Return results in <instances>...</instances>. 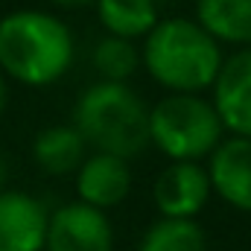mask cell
I'll use <instances>...</instances> for the list:
<instances>
[{
  "instance_id": "obj_1",
  "label": "cell",
  "mask_w": 251,
  "mask_h": 251,
  "mask_svg": "<svg viewBox=\"0 0 251 251\" xmlns=\"http://www.w3.org/2000/svg\"><path fill=\"white\" fill-rule=\"evenodd\" d=\"M219 41L193 18L158 21L140 47V64L170 94H201L222 67Z\"/></svg>"
},
{
  "instance_id": "obj_2",
  "label": "cell",
  "mask_w": 251,
  "mask_h": 251,
  "mask_svg": "<svg viewBox=\"0 0 251 251\" xmlns=\"http://www.w3.org/2000/svg\"><path fill=\"white\" fill-rule=\"evenodd\" d=\"M73 32L62 18L41 9H18L0 18V73L44 88L59 82L73 64Z\"/></svg>"
},
{
  "instance_id": "obj_3",
  "label": "cell",
  "mask_w": 251,
  "mask_h": 251,
  "mask_svg": "<svg viewBox=\"0 0 251 251\" xmlns=\"http://www.w3.org/2000/svg\"><path fill=\"white\" fill-rule=\"evenodd\" d=\"M73 126L94 152H108L126 161L152 146L149 105L128 82L100 79L88 85L73 105Z\"/></svg>"
},
{
  "instance_id": "obj_4",
  "label": "cell",
  "mask_w": 251,
  "mask_h": 251,
  "mask_svg": "<svg viewBox=\"0 0 251 251\" xmlns=\"http://www.w3.org/2000/svg\"><path fill=\"white\" fill-rule=\"evenodd\" d=\"M225 134L213 102L201 94H167L149 108V143L170 161H204Z\"/></svg>"
},
{
  "instance_id": "obj_5",
  "label": "cell",
  "mask_w": 251,
  "mask_h": 251,
  "mask_svg": "<svg viewBox=\"0 0 251 251\" xmlns=\"http://www.w3.org/2000/svg\"><path fill=\"white\" fill-rule=\"evenodd\" d=\"M44 251H114V225L108 210L85 201H67L50 213Z\"/></svg>"
},
{
  "instance_id": "obj_6",
  "label": "cell",
  "mask_w": 251,
  "mask_h": 251,
  "mask_svg": "<svg viewBox=\"0 0 251 251\" xmlns=\"http://www.w3.org/2000/svg\"><path fill=\"white\" fill-rule=\"evenodd\" d=\"M213 196L207 167L201 161H170L152 184V201L158 216L196 219Z\"/></svg>"
},
{
  "instance_id": "obj_7",
  "label": "cell",
  "mask_w": 251,
  "mask_h": 251,
  "mask_svg": "<svg viewBox=\"0 0 251 251\" xmlns=\"http://www.w3.org/2000/svg\"><path fill=\"white\" fill-rule=\"evenodd\" d=\"M213 108L228 134L251 137V47H240L228 59L210 85Z\"/></svg>"
},
{
  "instance_id": "obj_8",
  "label": "cell",
  "mask_w": 251,
  "mask_h": 251,
  "mask_svg": "<svg viewBox=\"0 0 251 251\" xmlns=\"http://www.w3.org/2000/svg\"><path fill=\"white\" fill-rule=\"evenodd\" d=\"M213 193L240 213H251V137L228 134L207 155Z\"/></svg>"
},
{
  "instance_id": "obj_9",
  "label": "cell",
  "mask_w": 251,
  "mask_h": 251,
  "mask_svg": "<svg viewBox=\"0 0 251 251\" xmlns=\"http://www.w3.org/2000/svg\"><path fill=\"white\" fill-rule=\"evenodd\" d=\"M50 210L24 190H0V251H44Z\"/></svg>"
},
{
  "instance_id": "obj_10",
  "label": "cell",
  "mask_w": 251,
  "mask_h": 251,
  "mask_svg": "<svg viewBox=\"0 0 251 251\" xmlns=\"http://www.w3.org/2000/svg\"><path fill=\"white\" fill-rule=\"evenodd\" d=\"M73 176H76L79 201L94 204L100 210H111V207L123 204L134 184L128 161L108 155V152H91Z\"/></svg>"
},
{
  "instance_id": "obj_11",
  "label": "cell",
  "mask_w": 251,
  "mask_h": 251,
  "mask_svg": "<svg viewBox=\"0 0 251 251\" xmlns=\"http://www.w3.org/2000/svg\"><path fill=\"white\" fill-rule=\"evenodd\" d=\"M88 143L79 128L70 126H47L32 140V161L47 176H73L88 158Z\"/></svg>"
},
{
  "instance_id": "obj_12",
  "label": "cell",
  "mask_w": 251,
  "mask_h": 251,
  "mask_svg": "<svg viewBox=\"0 0 251 251\" xmlns=\"http://www.w3.org/2000/svg\"><path fill=\"white\" fill-rule=\"evenodd\" d=\"M196 21L219 44L251 47V0H196Z\"/></svg>"
},
{
  "instance_id": "obj_13",
  "label": "cell",
  "mask_w": 251,
  "mask_h": 251,
  "mask_svg": "<svg viewBox=\"0 0 251 251\" xmlns=\"http://www.w3.org/2000/svg\"><path fill=\"white\" fill-rule=\"evenodd\" d=\"M100 24L108 35L120 38H146L149 29L161 21L155 0H97Z\"/></svg>"
},
{
  "instance_id": "obj_14",
  "label": "cell",
  "mask_w": 251,
  "mask_h": 251,
  "mask_svg": "<svg viewBox=\"0 0 251 251\" xmlns=\"http://www.w3.org/2000/svg\"><path fill=\"white\" fill-rule=\"evenodd\" d=\"M207 234L196 219L158 216L140 237L137 251H207Z\"/></svg>"
},
{
  "instance_id": "obj_15",
  "label": "cell",
  "mask_w": 251,
  "mask_h": 251,
  "mask_svg": "<svg viewBox=\"0 0 251 251\" xmlns=\"http://www.w3.org/2000/svg\"><path fill=\"white\" fill-rule=\"evenodd\" d=\"M94 70L100 73V79L108 82H128L137 67H140V50L131 38H120V35H102L94 44Z\"/></svg>"
},
{
  "instance_id": "obj_16",
  "label": "cell",
  "mask_w": 251,
  "mask_h": 251,
  "mask_svg": "<svg viewBox=\"0 0 251 251\" xmlns=\"http://www.w3.org/2000/svg\"><path fill=\"white\" fill-rule=\"evenodd\" d=\"M6 105H9V88H6V76L0 73V120L6 114Z\"/></svg>"
},
{
  "instance_id": "obj_17",
  "label": "cell",
  "mask_w": 251,
  "mask_h": 251,
  "mask_svg": "<svg viewBox=\"0 0 251 251\" xmlns=\"http://www.w3.org/2000/svg\"><path fill=\"white\" fill-rule=\"evenodd\" d=\"M56 6H88V3H97V0H50Z\"/></svg>"
},
{
  "instance_id": "obj_18",
  "label": "cell",
  "mask_w": 251,
  "mask_h": 251,
  "mask_svg": "<svg viewBox=\"0 0 251 251\" xmlns=\"http://www.w3.org/2000/svg\"><path fill=\"white\" fill-rule=\"evenodd\" d=\"M6 176H9V167H6V161H3V155H0V190L6 184Z\"/></svg>"
},
{
  "instance_id": "obj_19",
  "label": "cell",
  "mask_w": 251,
  "mask_h": 251,
  "mask_svg": "<svg viewBox=\"0 0 251 251\" xmlns=\"http://www.w3.org/2000/svg\"><path fill=\"white\" fill-rule=\"evenodd\" d=\"M155 3H164V0H155Z\"/></svg>"
}]
</instances>
